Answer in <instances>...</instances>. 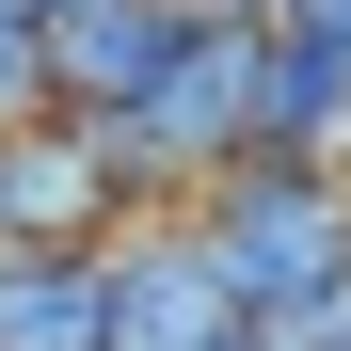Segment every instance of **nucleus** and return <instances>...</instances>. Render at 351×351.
<instances>
[{
    "mask_svg": "<svg viewBox=\"0 0 351 351\" xmlns=\"http://www.w3.org/2000/svg\"><path fill=\"white\" fill-rule=\"evenodd\" d=\"M271 32H319V48H351V0H256Z\"/></svg>",
    "mask_w": 351,
    "mask_h": 351,
    "instance_id": "9",
    "label": "nucleus"
},
{
    "mask_svg": "<svg viewBox=\"0 0 351 351\" xmlns=\"http://www.w3.org/2000/svg\"><path fill=\"white\" fill-rule=\"evenodd\" d=\"M256 160H351V48L271 32V64H256Z\"/></svg>",
    "mask_w": 351,
    "mask_h": 351,
    "instance_id": "7",
    "label": "nucleus"
},
{
    "mask_svg": "<svg viewBox=\"0 0 351 351\" xmlns=\"http://www.w3.org/2000/svg\"><path fill=\"white\" fill-rule=\"evenodd\" d=\"M192 240L256 319L319 304V287H351V160H223L192 192Z\"/></svg>",
    "mask_w": 351,
    "mask_h": 351,
    "instance_id": "2",
    "label": "nucleus"
},
{
    "mask_svg": "<svg viewBox=\"0 0 351 351\" xmlns=\"http://www.w3.org/2000/svg\"><path fill=\"white\" fill-rule=\"evenodd\" d=\"M256 64H271V16H256V0H208L192 48H176V80L96 128L112 176H128V208H192L223 160H256Z\"/></svg>",
    "mask_w": 351,
    "mask_h": 351,
    "instance_id": "1",
    "label": "nucleus"
},
{
    "mask_svg": "<svg viewBox=\"0 0 351 351\" xmlns=\"http://www.w3.org/2000/svg\"><path fill=\"white\" fill-rule=\"evenodd\" d=\"M192 16L208 0H64V16H48V96L64 112H144L160 80H176V48H192Z\"/></svg>",
    "mask_w": 351,
    "mask_h": 351,
    "instance_id": "5",
    "label": "nucleus"
},
{
    "mask_svg": "<svg viewBox=\"0 0 351 351\" xmlns=\"http://www.w3.org/2000/svg\"><path fill=\"white\" fill-rule=\"evenodd\" d=\"M0 256H16V240H0Z\"/></svg>",
    "mask_w": 351,
    "mask_h": 351,
    "instance_id": "10",
    "label": "nucleus"
},
{
    "mask_svg": "<svg viewBox=\"0 0 351 351\" xmlns=\"http://www.w3.org/2000/svg\"><path fill=\"white\" fill-rule=\"evenodd\" d=\"M112 351H271L256 335V304L208 271V240H192V208H144V223H112Z\"/></svg>",
    "mask_w": 351,
    "mask_h": 351,
    "instance_id": "3",
    "label": "nucleus"
},
{
    "mask_svg": "<svg viewBox=\"0 0 351 351\" xmlns=\"http://www.w3.org/2000/svg\"><path fill=\"white\" fill-rule=\"evenodd\" d=\"M0 351H112V256L96 240L0 256Z\"/></svg>",
    "mask_w": 351,
    "mask_h": 351,
    "instance_id": "6",
    "label": "nucleus"
},
{
    "mask_svg": "<svg viewBox=\"0 0 351 351\" xmlns=\"http://www.w3.org/2000/svg\"><path fill=\"white\" fill-rule=\"evenodd\" d=\"M48 112V16H0V128Z\"/></svg>",
    "mask_w": 351,
    "mask_h": 351,
    "instance_id": "8",
    "label": "nucleus"
},
{
    "mask_svg": "<svg viewBox=\"0 0 351 351\" xmlns=\"http://www.w3.org/2000/svg\"><path fill=\"white\" fill-rule=\"evenodd\" d=\"M112 223H144L128 208V176H112V144H96V112H16L0 128V240L16 256H48V240H112Z\"/></svg>",
    "mask_w": 351,
    "mask_h": 351,
    "instance_id": "4",
    "label": "nucleus"
}]
</instances>
